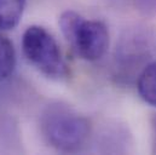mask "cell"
Instances as JSON below:
<instances>
[{
    "label": "cell",
    "mask_w": 156,
    "mask_h": 155,
    "mask_svg": "<svg viewBox=\"0 0 156 155\" xmlns=\"http://www.w3.org/2000/svg\"><path fill=\"white\" fill-rule=\"evenodd\" d=\"M58 23L66 40L81 59L94 62L105 55L110 37L103 22L87 20L78 12L68 10L61 15Z\"/></svg>",
    "instance_id": "obj_2"
},
{
    "label": "cell",
    "mask_w": 156,
    "mask_h": 155,
    "mask_svg": "<svg viewBox=\"0 0 156 155\" xmlns=\"http://www.w3.org/2000/svg\"><path fill=\"white\" fill-rule=\"evenodd\" d=\"M137 90L145 103L156 108V62L148 63L139 73Z\"/></svg>",
    "instance_id": "obj_5"
},
{
    "label": "cell",
    "mask_w": 156,
    "mask_h": 155,
    "mask_svg": "<svg viewBox=\"0 0 156 155\" xmlns=\"http://www.w3.org/2000/svg\"><path fill=\"white\" fill-rule=\"evenodd\" d=\"M22 51L26 59L41 74L50 79H63L68 68L53 35L41 26H30L22 37Z\"/></svg>",
    "instance_id": "obj_3"
},
{
    "label": "cell",
    "mask_w": 156,
    "mask_h": 155,
    "mask_svg": "<svg viewBox=\"0 0 156 155\" xmlns=\"http://www.w3.org/2000/svg\"><path fill=\"white\" fill-rule=\"evenodd\" d=\"M151 49L149 34L142 31L129 32L121 39L116 49L114 64V75L117 81L129 82L137 77L139 67H143L148 57H150Z\"/></svg>",
    "instance_id": "obj_4"
},
{
    "label": "cell",
    "mask_w": 156,
    "mask_h": 155,
    "mask_svg": "<svg viewBox=\"0 0 156 155\" xmlns=\"http://www.w3.org/2000/svg\"><path fill=\"white\" fill-rule=\"evenodd\" d=\"M16 67V51L13 44L0 32V81L12 75Z\"/></svg>",
    "instance_id": "obj_7"
},
{
    "label": "cell",
    "mask_w": 156,
    "mask_h": 155,
    "mask_svg": "<svg viewBox=\"0 0 156 155\" xmlns=\"http://www.w3.org/2000/svg\"><path fill=\"white\" fill-rule=\"evenodd\" d=\"M40 131L46 143L61 153H78L87 143L91 125L86 116L62 102L45 107L40 115Z\"/></svg>",
    "instance_id": "obj_1"
},
{
    "label": "cell",
    "mask_w": 156,
    "mask_h": 155,
    "mask_svg": "<svg viewBox=\"0 0 156 155\" xmlns=\"http://www.w3.org/2000/svg\"><path fill=\"white\" fill-rule=\"evenodd\" d=\"M27 0H0V32L13 29L21 21Z\"/></svg>",
    "instance_id": "obj_6"
},
{
    "label": "cell",
    "mask_w": 156,
    "mask_h": 155,
    "mask_svg": "<svg viewBox=\"0 0 156 155\" xmlns=\"http://www.w3.org/2000/svg\"><path fill=\"white\" fill-rule=\"evenodd\" d=\"M150 127H151V152L156 154V113L150 117Z\"/></svg>",
    "instance_id": "obj_8"
}]
</instances>
